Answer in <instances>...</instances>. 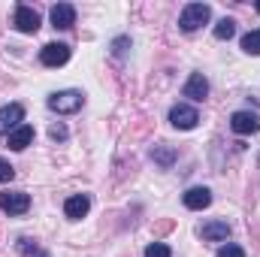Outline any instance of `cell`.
Returning <instances> with one entry per match:
<instances>
[{
  "label": "cell",
  "mask_w": 260,
  "mask_h": 257,
  "mask_svg": "<svg viewBox=\"0 0 260 257\" xmlns=\"http://www.w3.org/2000/svg\"><path fill=\"white\" fill-rule=\"evenodd\" d=\"M209 15H212V9H209L206 3H188V6L182 9V15H179V27H182L185 34H194V30H200V27L209 21Z\"/></svg>",
  "instance_id": "obj_1"
},
{
  "label": "cell",
  "mask_w": 260,
  "mask_h": 257,
  "mask_svg": "<svg viewBox=\"0 0 260 257\" xmlns=\"http://www.w3.org/2000/svg\"><path fill=\"white\" fill-rule=\"evenodd\" d=\"M82 103H85L82 91H58V94H52V97H49V109H55V112H61V115L79 112V109H82Z\"/></svg>",
  "instance_id": "obj_2"
},
{
  "label": "cell",
  "mask_w": 260,
  "mask_h": 257,
  "mask_svg": "<svg viewBox=\"0 0 260 257\" xmlns=\"http://www.w3.org/2000/svg\"><path fill=\"white\" fill-rule=\"evenodd\" d=\"M30 209V197L24 191H3L0 194V212L6 215H24Z\"/></svg>",
  "instance_id": "obj_3"
},
{
  "label": "cell",
  "mask_w": 260,
  "mask_h": 257,
  "mask_svg": "<svg viewBox=\"0 0 260 257\" xmlns=\"http://www.w3.org/2000/svg\"><path fill=\"white\" fill-rule=\"evenodd\" d=\"M21 121H24V106L21 103H9V106H3L0 109V133H12V130L21 127Z\"/></svg>",
  "instance_id": "obj_4"
},
{
  "label": "cell",
  "mask_w": 260,
  "mask_h": 257,
  "mask_svg": "<svg viewBox=\"0 0 260 257\" xmlns=\"http://www.w3.org/2000/svg\"><path fill=\"white\" fill-rule=\"evenodd\" d=\"M170 121H173V127H179V130H191V127H197L200 115H197L194 106L179 103V106H173V109H170Z\"/></svg>",
  "instance_id": "obj_5"
},
{
  "label": "cell",
  "mask_w": 260,
  "mask_h": 257,
  "mask_svg": "<svg viewBox=\"0 0 260 257\" xmlns=\"http://www.w3.org/2000/svg\"><path fill=\"white\" fill-rule=\"evenodd\" d=\"M230 127H233V133H239V136L257 133L260 130V115H254V112H233V115H230Z\"/></svg>",
  "instance_id": "obj_6"
},
{
  "label": "cell",
  "mask_w": 260,
  "mask_h": 257,
  "mask_svg": "<svg viewBox=\"0 0 260 257\" xmlns=\"http://www.w3.org/2000/svg\"><path fill=\"white\" fill-rule=\"evenodd\" d=\"M15 27H18L21 34H37V30H40V15H37L30 6L18 3V6H15Z\"/></svg>",
  "instance_id": "obj_7"
},
{
  "label": "cell",
  "mask_w": 260,
  "mask_h": 257,
  "mask_svg": "<svg viewBox=\"0 0 260 257\" xmlns=\"http://www.w3.org/2000/svg\"><path fill=\"white\" fill-rule=\"evenodd\" d=\"M40 61L46 67H61L70 61V46L67 43H49L43 52H40Z\"/></svg>",
  "instance_id": "obj_8"
},
{
  "label": "cell",
  "mask_w": 260,
  "mask_h": 257,
  "mask_svg": "<svg viewBox=\"0 0 260 257\" xmlns=\"http://www.w3.org/2000/svg\"><path fill=\"white\" fill-rule=\"evenodd\" d=\"M88 209H91V197H88V194H73V197L64 203V215L67 218H73V221L85 218Z\"/></svg>",
  "instance_id": "obj_9"
},
{
  "label": "cell",
  "mask_w": 260,
  "mask_h": 257,
  "mask_svg": "<svg viewBox=\"0 0 260 257\" xmlns=\"http://www.w3.org/2000/svg\"><path fill=\"white\" fill-rule=\"evenodd\" d=\"M182 94H185V97H191V100H197V103H200V100H206V97H209V82H206V76H203V73H194V76L185 82Z\"/></svg>",
  "instance_id": "obj_10"
},
{
  "label": "cell",
  "mask_w": 260,
  "mask_h": 257,
  "mask_svg": "<svg viewBox=\"0 0 260 257\" xmlns=\"http://www.w3.org/2000/svg\"><path fill=\"white\" fill-rule=\"evenodd\" d=\"M52 24L55 27H73L76 24V6H70V3H58V6H52Z\"/></svg>",
  "instance_id": "obj_11"
},
{
  "label": "cell",
  "mask_w": 260,
  "mask_h": 257,
  "mask_svg": "<svg viewBox=\"0 0 260 257\" xmlns=\"http://www.w3.org/2000/svg\"><path fill=\"white\" fill-rule=\"evenodd\" d=\"M227 236H230V224L227 221H209L203 227V239L206 242H227Z\"/></svg>",
  "instance_id": "obj_12"
},
{
  "label": "cell",
  "mask_w": 260,
  "mask_h": 257,
  "mask_svg": "<svg viewBox=\"0 0 260 257\" xmlns=\"http://www.w3.org/2000/svg\"><path fill=\"white\" fill-rule=\"evenodd\" d=\"M30 142H34V127H30V124H21L18 130L9 133V148H12V151H24Z\"/></svg>",
  "instance_id": "obj_13"
},
{
  "label": "cell",
  "mask_w": 260,
  "mask_h": 257,
  "mask_svg": "<svg viewBox=\"0 0 260 257\" xmlns=\"http://www.w3.org/2000/svg\"><path fill=\"white\" fill-rule=\"evenodd\" d=\"M209 203H212V191H209V188H191V191L185 194V206L194 209V212L206 209Z\"/></svg>",
  "instance_id": "obj_14"
},
{
  "label": "cell",
  "mask_w": 260,
  "mask_h": 257,
  "mask_svg": "<svg viewBox=\"0 0 260 257\" xmlns=\"http://www.w3.org/2000/svg\"><path fill=\"white\" fill-rule=\"evenodd\" d=\"M242 52H248V55H260V27L242 37Z\"/></svg>",
  "instance_id": "obj_15"
},
{
  "label": "cell",
  "mask_w": 260,
  "mask_h": 257,
  "mask_svg": "<svg viewBox=\"0 0 260 257\" xmlns=\"http://www.w3.org/2000/svg\"><path fill=\"white\" fill-rule=\"evenodd\" d=\"M233 34H236V21H233V18H221V21L215 24V37H218V40H230Z\"/></svg>",
  "instance_id": "obj_16"
},
{
  "label": "cell",
  "mask_w": 260,
  "mask_h": 257,
  "mask_svg": "<svg viewBox=\"0 0 260 257\" xmlns=\"http://www.w3.org/2000/svg\"><path fill=\"white\" fill-rule=\"evenodd\" d=\"M151 157H154L164 170H170V167H173V160H176V151H173V148H154V151H151Z\"/></svg>",
  "instance_id": "obj_17"
},
{
  "label": "cell",
  "mask_w": 260,
  "mask_h": 257,
  "mask_svg": "<svg viewBox=\"0 0 260 257\" xmlns=\"http://www.w3.org/2000/svg\"><path fill=\"white\" fill-rule=\"evenodd\" d=\"M145 257H173V251H170V245H164V242H151V245L145 248Z\"/></svg>",
  "instance_id": "obj_18"
},
{
  "label": "cell",
  "mask_w": 260,
  "mask_h": 257,
  "mask_svg": "<svg viewBox=\"0 0 260 257\" xmlns=\"http://www.w3.org/2000/svg\"><path fill=\"white\" fill-rule=\"evenodd\" d=\"M218 257H245V251H242L239 245H233V242H227L224 248H218Z\"/></svg>",
  "instance_id": "obj_19"
},
{
  "label": "cell",
  "mask_w": 260,
  "mask_h": 257,
  "mask_svg": "<svg viewBox=\"0 0 260 257\" xmlns=\"http://www.w3.org/2000/svg\"><path fill=\"white\" fill-rule=\"evenodd\" d=\"M12 176H15V170H12V164L0 157V185H3V182H9Z\"/></svg>",
  "instance_id": "obj_20"
},
{
  "label": "cell",
  "mask_w": 260,
  "mask_h": 257,
  "mask_svg": "<svg viewBox=\"0 0 260 257\" xmlns=\"http://www.w3.org/2000/svg\"><path fill=\"white\" fill-rule=\"evenodd\" d=\"M127 46H130V40H127V37H118V40H115V43H112V52H115V55H118V58H121V55H124V52H127Z\"/></svg>",
  "instance_id": "obj_21"
},
{
  "label": "cell",
  "mask_w": 260,
  "mask_h": 257,
  "mask_svg": "<svg viewBox=\"0 0 260 257\" xmlns=\"http://www.w3.org/2000/svg\"><path fill=\"white\" fill-rule=\"evenodd\" d=\"M49 136H52V139H67V127H64V124H52Z\"/></svg>",
  "instance_id": "obj_22"
},
{
  "label": "cell",
  "mask_w": 260,
  "mask_h": 257,
  "mask_svg": "<svg viewBox=\"0 0 260 257\" xmlns=\"http://www.w3.org/2000/svg\"><path fill=\"white\" fill-rule=\"evenodd\" d=\"M18 251H21V254H30V251H37V242L30 245V239H21V242H18Z\"/></svg>",
  "instance_id": "obj_23"
},
{
  "label": "cell",
  "mask_w": 260,
  "mask_h": 257,
  "mask_svg": "<svg viewBox=\"0 0 260 257\" xmlns=\"http://www.w3.org/2000/svg\"><path fill=\"white\" fill-rule=\"evenodd\" d=\"M37 257H52V254H37Z\"/></svg>",
  "instance_id": "obj_24"
},
{
  "label": "cell",
  "mask_w": 260,
  "mask_h": 257,
  "mask_svg": "<svg viewBox=\"0 0 260 257\" xmlns=\"http://www.w3.org/2000/svg\"><path fill=\"white\" fill-rule=\"evenodd\" d=\"M257 12H260V3H257Z\"/></svg>",
  "instance_id": "obj_25"
}]
</instances>
